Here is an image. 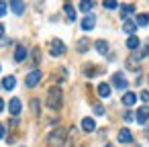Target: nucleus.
I'll return each mask as SVG.
<instances>
[{
  "label": "nucleus",
  "mask_w": 149,
  "mask_h": 147,
  "mask_svg": "<svg viewBox=\"0 0 149 147\" xmlns=\"http://www.w3.org/2000/svg\"><path fill=\"white\" fill-rule=\"evenodd\" d=\"M21 108H23V104H21V100H19V98H13V100L8 102V110H10V114H15V116H17V114L21 112Z\"/></svg>",
  "instance_id": "8"
},
{
  "label": "nucleus",
  "mask_w": 149,
  "mask_h": 147,
  "mask_svg": "<svg viewBox=\"0 0 149 147\" xmlns=\"http://www.w3.org/2000/svg\"><path fill=\"white\" fill-rule=\"evenodd\" d=\"M118 141H120V143H131V141H133L131 131H129V129H120V131H118Z\"/></svg>",
  "instance_id": "11"
},
{
  "label": "nucleus",
  "mask_w": 149,
  "mask_h": 147,
  "mask_svg": "<svg viewBox=\"0 0 149 147\" xmlns=\"http://www.w3.org/2000/svg\"><path fill=\"white\" fill-rule=\"evenodd\" d=\"M112 84H114V86H116V88H118V90H125V88H127V86H129V84H127V80H125V76H123V74H114V76H112Z\"/></svg>",
  "instance_id": "7"
},
{
  "label": "nucleus",
  "mask_w": 149,
  "mask_h": 147,
  "mask_svg": "<svg viewBox=\"0 0 149 147\" xmlns=\"http://www.w3.org/2000/svg\"><path fill=\"white\" fill-rule=\"evenodd\" d=\"M49 53H51L53 57L63 55V53H65V45H63V41H61V39H51V41H49Z\"/></svg>",
  "instance_id": "2"
},
{
  "label": "nucleus",
  "mask_w": 149,
  "mask_h": 147,
  "mask_svg": "<svg viewBox=\"0 0 149 147\" xmlns=\"http://www.w3.org/2000/svg\"><path fill=\"white\" fill-rule=\"evenodd\" d=\"M133 10H135V6H133V4H123V6H120V17L127 21V17H129Z\"/></svg>",
  "instance_id": "18"
},
{
  "label": "nucleus",
  "mask_w": 149,
  "mask_h": 147,
  "mask_svg": "<svg viewBox=\"0 0 149 147\" xmlns=\"http://www.w3.org/2000/svg\"><path fill=\"white\" fill-rule=\"evenodd\" d=\"M92 6H94L92 0H80V10H82V13H90Z\"/></svg>",
  "instance_id": "20"
},
{
  "label": "nucleus",
  "mask_w": 149,
  "mask_h": 147,
  "mask_svg": "<svg viewBox=\"0 0 149 147\" xmlns=\"http://www.w3.org/2000/svg\"><path fill=\"white\" fill-rule=\"evenodd\" d=\"M135 29H137V25H135V21H125L123 23V31L127 33V35H135Z\"/></svg>",
  "instance_id": "12"
},
{
  "label": "nucleus",
  "mask_w": 149,
  "mask_h": 147,
  "mask_svg": "<svg viewBox=\"0 0 149 147\" xmlns=\"http://www.w3.org/2000/svg\"><path fill=\"white\" fill-rule=\"evenodd\" d=\"M98 94H100V96H102V98H108V96H110V86H108V84H104V82H102V84H100V86H98Z\"/></svg>",
  "instance_id": "19"
},
{
  "label": "nucleus",
  "mask_w": 149,
  "mask_h": 147,
  "mask_svg": "<svg viewBox=\"0 0 149 147\" xmlns=\"http://www.w3.org/2000/svg\"><path fill=\"white\" fill-rule=\"evenodd\" d=\"M76 47H78V51H88L90 43H88V39H86V37H82V39L78 41V45H76Z\"/></svg>",
  "instance_id": "23"
},
{
  "label": "nucleus",
  "mask_w": 149,
  "mask_h": 147,
  "mask_svg": "<svg viewBox=\"0 0 149 147\" xmlns=\"http://www.w3.org/2000/svg\"><path fill=\"white\" fill-rule=\"evenodd\" d=\"M39 59H41V57H39V49H35V51H33V61L39 63Z\"/></svg>",
  "instance_id": "29"
},
{
  "label": "nucleus",
  "mask_w": 149,
  "mask_h": 147,
  "mask_svg": "<svg viewBox=\"0 0 149 147\" xmlns=\"http://www.w3.org/2000/svg\"><path fill=\"white\" fill-rule=\"evenodd\" d=\"M118 4H116V0H104V8H108V10H114Z\"/></svg>",
  "instance_id": "24"
},
{
  "label": "nucleus",
  "mask_w": 149,
  "mask_h": 147,
  "mask_svg": "<svg viewBox=\"0 0 149 147\" xmlns=\"http://www.w3.org/2000/svg\"><path fill=\"white\" fill-rule=\"evenodd\" d=\"M25 57H27V49H25V45H19L15 49V59L21 63V61H25Z\"/></svg>",
  "instance_id": "13"
},
{
  "label": "nucleus",
  "mask_w": 149,
  "mask_h": 147,
  "mask_svg": "<svg viewBox=\"0 0 149 147\" xmlns=\"http://www.w3.org/2000/svg\"><path fill=\"white\" fill-rule=\"evenodd\" d=\"M10 43V39H6V37H0V45H8Z\"/></svg>",
  "instance_id": "32"
},
{
  "label": "nucleus",
  "mask_w": 149,
  "mask_h": 147,
  "mask_svg": "<svg viewBox=\"0 0 149 147\" xmlns=\"http://www.w3.org/2000/svg\"><path fill=\"white\" fill-rule=\"evenodd\" d=\"M135 25L137 27H147L149 25V15H139L137 21H135Z\"/></svg>",
  "instance_id": "22"
},
{
  "label": "nucleus",
  "mask_w": 149,
  "mask_h": 147,
  "mask_svg": "<svg viewBox=\"0 0 149 147\" xmlns=\"http://www.w3.org/2000/svg\"><path fill=\"white\" fill-rule=\"evenodd\" d=\"M137 123L139 125L149 123V106H139V110H137Z\"/></svg>",
  "instance_id": "5"
},
{
  "label": "nucleus",
  "mask_w": 149,
  "mask_h": 147,
  "mask_svg": "<svg viewBox=\"0 0 149 147\" xmlns=\"http://www.w3.org/2000/svg\"><path fill=\"white\" fill-rule=\"evenodd\" d=\"M10 8L15 15H23L25 13V2L23 0H10Z\"/></svg>",
  "instance_id": "9"
},
{
  "label": "nucleus",
  "mask_w": 149,
  "mask_h": 147,
  "mask_svg": "<svg viewBox=\"0 0 149 147\" xmlns=\"http://www.w3.org/2000/svg\"><path fill=\"white\" fill-rule=\"evenodd\" d=\"M39 82H41V72H39V70H33V72L27 74V78H25V84H27L29 88H35Z\"/></svg>",
  "instance_id": "3"
},
{
  "label": "nucleus",
  "mask_w": 149,
  "mask_h": 147,
  "mask_svg": "<svg viewBox=\"0 0 149 147\" xmlns=\"http://www.w3.org/2000/svg\"><path fill=\"white\" fill-rule=\"evenodd\" d=\"M137 102V94H133V92H127L125 96H123V104L125 106H133Z\"/></svg>",
  "instance_id": "14"
},
{
  "label": "nucleus",
  "mask_w": 149,
  "mask_h": 147,
  "mask_svg": "<svg viewBox=\"0 0 149 147\" xmlns=\"http://www.w3.org/2000/svg\"><path fill=\"white\" fill-rule=\"evenodd\" d=\"M94 112H96V114H104V108H102V104H94Z\"/></svg>",
  "instance_id": "28"
},
{
  "label": "nucleus",
  "mask_w": 149,
  "mask_h": 147,
  "mask_svg": "<svg viewBox=\"0 0 149 147\" xmlns=\"http://www.w3.org/2000/svg\"><path fill=\"white\" fill-rule=\"evenodd\" d=\"M139 45H141L139 37H135V35H129V39H127V47H129V49H137Z\"/></svg>",
  "instance_id": "17"
},
{
  "label": "nucleus",
  "mask_w": 149,
  "mask_h": 147,
  "mask_svg": "<svg viewBox=\"0 0 149 147\" xmlns=\"http://www.w3.org/2000/svg\"><path fill=\"white\" fill-rule=\"evenodd\" d=\"M15 84H17L15 76H6V78L2 80V88H4V90H13V88H15Z\"/></svg>",
  "instance_id": "16"
},
{
  "label": "nucleus",
  "mask_w": 149,
  "mask_h": 147,
  "mask_svg": "<svg viewBox=\"0 0 149 147\" xmlns=\"http://www.w3.org/2000/svg\"><path fill=\"white\" fill-rule=\"evenodd\" d=\"M4 135H6V129H4L2 123H0V139H4Z\"/></svg>",
  "instance_id": "30"
},
{
  "label": "nucleus",
  "mask_w": 149,
  "mask_h": 147,
  "mask_svg": "<svg viewBox=\"0 0 149 147\" xmlns=\"http://www.w3.org/2000/svg\"><path fill=\"white\" fill-rule=\"evenodd\" d=\"M147 53H149V43H145V45H143V49H141V53L137 55V57H139V61H141L143 57H147Z\"/></svg>",
  "instance_id": "25"
},
{
  "label": "nucleus",
  "mask_w": 149,
  "mask_h": 147,
  "mask_svg": "<svg viewBox=\"0 0 149 147\" xmlns=\"http://www.w3.org/2000/svg\"><path fill=\"white\" fill-rule=\"evenodd\" d=\"M106 147H112V145H106Z\"/></svg>",
  "instance_id": "35"
},
{
  "label": "nucleus",
  "mask_w": 149,
  "mask_h": 147,
  "mask_svg": "<svg viewBox=\"0 0 149 147\" xmlns=\"http://www.w3.org/2000/svg\"><path fill=\"white\" fill-rule=\"evenodd\" d=\"M4 35V25H0V37Z\"/></svg>",
  "instance_id": "34"
},
{
  "label": "nucleus",
  "mask_w": 149,
  "mask_h": 147,
  "mask_svg": "<svg viewBox=\"0 0 149 147\" xmlns=\"http://www.w3.org/2000/svg\"><path fill=\"white\" fill-rule=\"evenodd\" d=\"M6 8H8L6 2H0V17H4V15H6Z\"/></svg>",
  "instance_id": "27"
},
{
  "label": "nucleus",
  "mask_w": 149,
  "mask_h": 147,
  "mask_svg": "<svg viewBox=\"0 0 149 147\" xmlns=\"http://www.w3.org/2000/svg\"><path fill=\"white\" fill-rule=\"evenodd\" d=\"M94 25H96V17H94V15H86L84 21H82V29H84V31H92Z\"/></svg>",
  "instance_id": "6"
},
{
  "label": "nucleus",
  "mask_w": 149,
  "mask_h": 147,
  "mask_svg": "<svg viewBox=\"0 0 149 147\" xmlns=\"http://www.w3.org/2000/svg\"><path fill=\"white\" fill-rule=\"evenodd\" d=\"M2 108H4V100L0 98V112H2Z\"/></svg>",
  "instance_id": "33"
},
{
  "label": "nucleus",
  "mask_w": 149,
  "mask_h": 147,
  "mask_svg": "<svg viewBox=\"0 0 149 147\" xmlns=\"http://www.w3.org/2000/svg\"><path fill=\"white\" fill-rule=\"evenodd\" d=\"M63 10H65L68 21H76V10H74V6H72V4H65V6H63Z\"/></svg>",
  "instance_id": "21"
},
{
  "label": "nucleus",
  "mask_w": 149,
  "mask_h": 147,
  "mask_svg": "<svg viewBox=\"0 0 149 147\" xmlns=\"http://www.w3.org/2000/svg\"><path fill=\"white\" fill-rule=\"evenodd\" d=\"M96 51L102 53V55H106V53H108V43H106L104 39H98V41H96Z\"/></svg>",
  "instance_id": "15"
},
{
  "label": "nucleus",
  "mask_w": 149,
  "mask_h": 147,
  "mask_svg": "<svg viewBox=\"0 0 149 147\" xmlns=\"http://www.w3.org/2000/svg\"><path fill=\"white\" fill-rule=\"evenodd\" d=\"M61 102H63V92H61V88L51 86V88L47 90V106L53 108V110H59V108H61Z\"/></svg>",
  "instance_id": "1"
},
{
  "label": "nucleus",
  "mask_w": 149,
  "mask_h": 147,
  "mask_svg": "<svg viewBox=\"0 0 149 147\" xmlns=\"http://www.w3.org/2000/svg\"><path fill=\"white\" fill-rule=\"evenodd\" d=\"M141 100H143V102H147V100H149V92H145V90H143V92H141Z\"/></svg>",
  "instance_id": "31"
},
{
  "label": "nucleus",
  "mask_w": 149,
  "mask_h": 147,
  "mask_svg": "<svg viewBox=\"0 0 149 147\" xmlns=\"http://www.w3.org/2000/svg\"><path fill=\"white\" fill-rule=\"evenodd\" d=\"M63 139H65V131H63V129H55V131L49 135V143H51V145H57V147L63 143Z\"/></svg>",
  "instance_id": "4"
},
{
  "label": "nucleus",
  "mask_w": 149,
  "mask_h": 147,
  "mask_svg": "<svg viewBox=\"0 0 149 147\" xmlns=\"http://www.w3.org/2000/svg\"><path fill=\"white\" fill-rule=\"evenodd\" d=\"M82 129H84L86 133H92V131L96 129V123H94V118H90V116H86V118L82 121Z\"/></svg>",
  "instance_id": "10"
},
{
  "label": "nucleus",
  "mask_w": 149,
  "mask_h": 147,
  "mask_svg": "<svg viewBox=\"0 0 149 147\" xmlns=\"http://www.w3.org/2000/svg\"><path fill=\"white\" fill-rule=\"evenodd\" d=\"M31 108H33V112H35V114H39V100H37V98H33V100H31Z\"/></svg>",
  "instance_id": "26"
}]
</instances>
